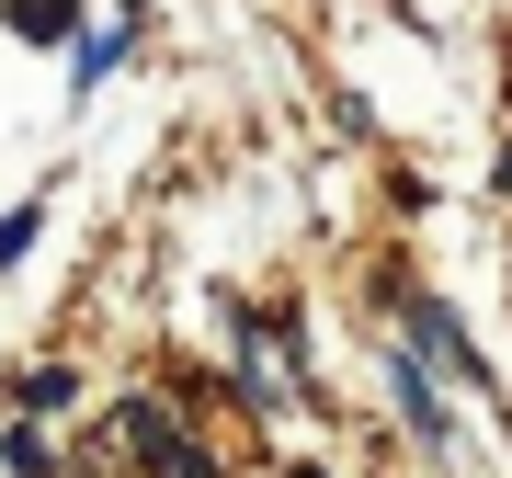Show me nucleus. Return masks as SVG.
Masks as SVG:
<instances>
[{"mask_svg":"<svg viewBox=\"0 0 512 478\" xmlns=\"http://www.w3.org/2000/svg\"><path fill=\"white\" fill-rule=\"evenodd\" d=\"M387 399H399V433L421 444V456H444V444H456V422H444V376L421 365L410 342H387Z\"/></svg>","mask_w":512,"mask_h":478,"instance_id":"nucleus-3","label":"nucleus"},{"mask_svg":"<svg viewBox=\"0 0 512 478\" xmlns=\"http://www.w3.org/2000/svg\"><path fill=\"white\" fill-rule=\"evenodd\" d=\"M35 239H46V194H35V205H12V217H0V274H12V262H35Z\"/></svg>","mask_w":512,"mask_h":478,"instance_id":"nucleus-8","label":"nucleus"},{"mask_svg":"<svg viewBox=\"0 0 512 478\" xmlns=\"http://www.w3.org/2000/svg\"><path fill=\"white\" fill-rule=\"evenodd\" d=\"M376 296H387V319H399V331H387V342H410L421 365H433V376H456V387H490V353L467 342V319L444 308L433 285H410V274H387Z\"/></svg>","mask_w":512,"mask_h":478,"instance_id":"nucleus-1","label":"nucleus"},{"mask_svg":"<svg viewBox=\"0 0 512 478\" xmlns=\"http://www.w3.org/2000/svg\"><path fill=\"white\" fill-rule=\"evenodd\" d=\"M114 444H137L160 478H217V444H194L183 422H171V399H126L114 410Z\"/></svg>","mask_w":512,"mask_h":478,"instance_id":"nucleus-2","label":"nucleus"},{"mask_svg":"<svg viewBox=\"0 0 512 478\" xmlns=\"http://www.w3.org/2000/svg\"><path fill=\"white\" fill-rule=\"evenodd\" d=\"M126 57H137V23H80V46H69V92H80V103H92V92H103V80H114V69H126Z\"/></svg>","mask_w":512,"mask_h":478,"instance_id":"nucleus-4","label":"nucleus"},{"mask_svg":"<svg viewBox=\"0 0 512 478\" xmlns=\"http://www.w3.org/2000/svg\"><path fill=\"white\" fill-rule=\"evenodd\" d=\"M285 478H330V467H285Z\"/></svg>","mask_w":512,"mask_h":478,"instance_id":"nucleus-10","label":"nucleus"},{"mask_svg":"<svg viewBox=\"0 0 512 478\" xmlns=\"http://www.w3.org/2000/svg\"><path fill=\"white\" fill-rule=\"evenodd\" d=\"M0 35H23V46H80V0H0Z\"/></svg>","mask_w":512,"mask_h":478,"instance_id":"nucleus-5","label":"nucleus"},{"mask_svg":"<svg viewBox=\"0 0 512 478\" xmlns=\"http://www.w3.org/2000/svg\"><path fill=\"white\" fill-rule=\"evenodd\" d=\"M0 467H12V478H57V444L35 422H12V433H0Z\"/></svg>","mask_w":512,"mask_h":478,"instance_id":"nucleus-7","label":"nucleus"},{"mask_svg":"<svg viewBox=\"0 0 512 478\" xmlns=\"http://www.w3.org/2000/svg\"><path fill=\"white\" fill-rule=\"evenodd\" d=\"M12 399H23V422H35V410H69V399H80V376H69V365H23Z\"/></svg>","mask_w":512,"mask_h":478,"instance_id":"nucleus-6","label":"nucleus"},{"mask_svg":"<svg viewBox=\"0 0 512 478\" xmlns=\"http://www.w3.org/2000/svg\"><path fill=\"white\" fill-rule=\"evenodd\" d=\"M490 194H501V205H512V137H501V160H490Z\"/></svg>","mask_w":512,"mask_h":478,"instance_id":"nucleus-9","label":"nucleus"}]
</instances>
